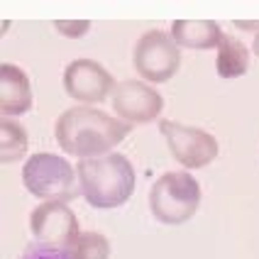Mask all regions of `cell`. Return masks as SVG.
Masks as SVG:
<instances>
[{
    "mask_svg": "<svg viewBox=\"0 0 259 259\" xmlns=\"http://www.w3.org/2000/svg\"><path fill=\"white\" fill-rule=\"evenodd\" d=\"M132 132V125L122 122L98 108H69L57 117L54 135L59 147L78 159H98L113 154L110 149L117 147Z\"/></svg>",
    "mask_w": 259,
    "mask_h": 259,
    "instance_id": "6da1fadb",
    "label": "cell"
},
{
    "mask_svg": "<svg viewBox=\"0 0 259 259\" xmlns=\"http://www.w3.org/2000/svg\"><path fill=\"white\" fill-rule=\"evenodd\" d=\"M76 176L81 196L91 208H117L127 203L135 193V169L130 159L120 152L98 159H81L76 164Z\"/></svg>",
    "mask_w": 259,
    "mask_h": 259,
    "instance_id": "7a4b0ae2",
    "label": "cell"
},
{
    "mask_svg": "<svg viewBox=\"0 0 259 259\" xmlns=\"http://www.w3.org/2000/svg\"><path fill=\"white\" fill-rule=\"evenodd\" d=\"M201 184L188 171L161 174L149 191L152 215L164 225H184L201 205Z\"/></svg>",
    "mask_w": 259,
    "mask_h": 259,
    "instance_id": "3957f363",
    "label": "cell"
},
{
    "mask_svg": "<svg viewBox=\"0 0 259 259\" xmlns=\"http://www.w3.org/2000/svg\"><path fill=\"white\" fill-rule=\"evenodd\" d=\"M22 186L29 191V196L42 198V203H66L81 196V188H76V171L69 164V159L52 152H37L25 161Z\"/></svg>",
    "mask_w": 259,
    "mask_h": 259,
    "instance_id": "277c9868",
    "label": "cell"
},
{
    "mask_svg": "<svg viewBox=\"0 0 259 259\" xmlns=\"http://www.w3.org/2000/svg\"><path fill=\"white\" fill-rule=\"evenodd\" d=\"M135 71L149 83H166L181 66V49L164 29H147L132 52Z\"/></svg>",
    "mask_w": 259,
    "mask_h": 259,
    "instance_id": "5b68a950",
    "label": "cell"
},
{
    "mask_svg": "<svg viewBox=\"0 0 259 259\" xmlns=\"http://www.w3.org/2000/svg\"><path fill=\"white\" fill-rule=\"evenodd\" d=\"M159 132L169 144L171 157L186 169H203L218 157V140L201 127L181 125L176 120H161Z\"/></svg>",
    "mask_w": 259,
    "mask_h": 259,
    "instance_id": "8992f818",
    "label": "cell"
},
{
    "mask_svg": "<svg viewBox=\"0 0 259 259\" xmlns=\"http://www.w3.org/2000/svg\"><path fill=\"white\" fill-rule=\"evenodd\" d=\"M29 230L39 245L57 247L69 252V247L81 235L78 218L66 203L44 201L29 213Z\"/></svg>",
    "mask_w": 259,
    "mask_h": 259,
    "instance_id": "52a82bcc",
    "label": "cell"
},
{
    "mask_svg": "<svg viewBox=\"0 0 259 259\" xmlns=\"http://www.w3.org/2000/svg\"><path fill=\"white\" fill-rule=\"evenodd\" d=\"M115 88L113 73L93 59H76L64 69V91L78 103H103Z\"/></svg>",
    "mask_w": 259,
    "mask_h": 259,
    "instance_id": "ba28073f",
    "label": "cell"
},
{
    "mask_svg": "<svg viewBox=\"0 0 259 259\" xmlns=\"http://www.w3.org/2000/svg\"><path fill=\"white\" fill-rule=\"evenodd\" d=\"M161 108L164 98L144 81H122L113 93V110L127 125H144L157 120Z\"/></svg>",
    "mask_w": 259,
    "mask_h": 259,
    "instance_id": "9c48e42d",
    "label": "cell"
},
{
    "mask_svg": "<svg viewBox=\"0 0 259 259\" xmlns=\"http://www.w3.org/2000/svg\"><path fill=\"white\" fill-rule=\"evenodd\" d=\"M29 76L15 64H0V113L3 117L25 115L32 108Z\"/></svg>",
    "mask_w": 259,
    "mask_h": 259,
    "instance_id": "30bf717a",
    "label": "cell"
},
{
    "mask_svg": "<svg viewBox=\"0 0 259 259\" xmlns=\"http://www.w3.org/2000/svg\"><path fill=\"white\" fill-rule=\"evenodd\" d=\"M174 42L186 49L205 52V49H218L223 42V29L213 20H174L171 32Z\"/></svg>",
    "mask_w": 259,
    "mask_h": 259,
    "instance_id": "8fae6325",
    "label": "cell"
},
{
    "mask_svg": "<svg viewBox=\"0 0 259 259\" xmlns=\"http://www.w3.org/2000/svg\"><path fill=\"white\" fill-rule=\"evenodd\" d=\"M215 69L220 78H240V76H245L247 69H249V49L245 47V42H240L232 34H225L220 47H218Z\"/></svg>",
    "mask_w": 259,
    "mask_h": 259,
    "instance_id": "7c38bea8",
    "label": "cell"
},
{
    "mask_svg": "<svg viewBox=\"0 0 259 259\" xmlns=\"http://www.w3.org/2000/svg\"><path fill=\"white\" fill-rule=\"evenodd\" d=\"M29 137L27 130L22 127L13 117L0 120V161L3 164H15L27 154Z\"/></svg>",
    "mask_w": 259,
    "mask_h": 259,
    "instance_id": "4fadbf2b",
    "label": "cell"
},
{
    "mask_svg": "<svg viewBox=\"0 0 259 259\" xmlns=\"http://www.w3.org/2000/svg\"><path fill=\"white\" fill-rule=\"evenodd\" d=\"M110 242L101 232H81L69 247V259H108Z\"/></svg>",
    "mask_w": 259,
    "mask_h": 259,
    "instance_id": "5bb4252c",
    "label": "cell"
},
{
    "mask_svg": "<svg viewBox=\"0 0 259 259\" xmlns=\"http://www.w3.org/2000/svg\"><path fill=\"white\" fill-rule=\"evenodd\" d=\"M54 27L59 29V34H64L69 39H78V37L88 34L91 22L88 20H54Z\"/></svg>",
    "mask_w": 259,
    "mask_h": 259,
    "instance_id": "9a60e30c",
    "label": "cell"
},
{
    "mask_svg": "<svg viewBox=\"0 0 259 259\" xmlns=\"http://www.w3.org/2000/svg\"><path fill=\"white\" fill-rule=\"evenodd\" d=\"M20 259H69V252L57 249V247H47V245H29Z\"/></svg>",
    "mask_w": 259,
    "mask_h": 259,
    "instance_id": "2e32d148",
    "label": "cell"
},
{
    "mask_svg": "<svg viewBox=\"0 0 259 259\" xmlns=\"http://www.w3.org/2000/svg\"><path fill=\"white\" fill-rule=\"evenodd\" d=\"M235 27H242V29H259V22H242V20H235Z\"/></svg>",
    "mask_w": 259,
    "mask_h": 259,
    "instance_id": "e0dca14e",
    "label": "cell"
},
{
    "mask_svg": "<svg viewBox=\"0 0 259 259\" xmlns=\"http://www.w3.org/2000/svg\"><path fill=\"white\" fill-rule=\"evenodd\" d=\"M252 52L259 57V32H257V37H254V44H252Z\"/></svg>",
    "mask_w": 259,
    "mask_h": 259,
    "instance_id": "ac0fdd59",
    "label": "cell"
}]
</instances>
